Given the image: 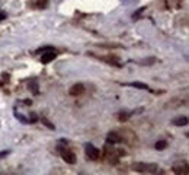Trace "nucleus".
Returning a JSON list of instances; mask_svg holds the SVG:
<instances>
[{"label":"nucleus","instance_id":"12","mask_svg":"<svg viewBox=\"0 0 189 175\" xmlns=\"http://www.w3.org/2000/svg\"><path fill=\"white\" fill-rule=\"evenodd\" d=\"M31 88H32L33 89V92H35V95H38V86H37V83H32V85H31Z\"/></svg>","mask_w":189,"mask_h":175},{"label":"nucleus","instance_id":"6","mask_svg":"<svg viewBox=\"0 0 189 175\" xmlns=\"http://www.w3.org/2000/svg\"><path fill=\"white\" fill-rule=\"evenodd\" d=\"M118 142H121V137L118 136L117 133L108 134V143H118Z\"/></svg>","mask_w":189,"mask_h":175},{"label":"nucleus","instance_id":"13","mask_svg":"<svg viewBox=\"0 0 189 175\" xmlns=\"http://www.w3.org/2000/svg\"><path fill=\"white\" fill-rule=\"evenodd\" d=\"M7 153H9V152H7V150H3V152L0 153V158H5V156H6V155H7Z\"/></svg>","mask_w":189,"mask_h":175},{"label":"nucleus","instance_id":"7","mask_svg":"<svg viewBox=\"0 0 189 175\" xmlns=\"http://www.w3.org/2000/svg\"><path fill=\"white\" fill-rule=\"evenodd\" d=\"M173 124L175 126H186L188 124V118L186 117H179L176 120H173Z\"/></svg>","mask_w":189,"mask_h":175},{"label":"nucleus","instance_id":"10","mask_svg":"<svg viewBox=\"0 0 189 175\" xmlns=\"http://www.w3.org/2000/svg\"><path fill=\"white\" fill-rule=\"evenodd\" d=\"M42 123H44V124H45L47 127H48L50 130H54V128H56V127H54V124H51L50 121L47 120V118H44V117H42Z\"/></svg>","mask_w":189,"mask_h":175},{"label":"nucleus","instance_id":"8","mask_svg":"<svg viewBox=\"0 0 189 175\" xmlns=\"http://www.w3.org/2000/svg\"><path fill=\"white\" fill-rule=\"evenodd\" d=\"M166 146H167V142H164V140H160V142L156 143L157 150H163V149H166Z\"/></svg>","mask_w":189,"mask_h":175},{"label":"nucleus","instance_id":"1","mask_svg":"<svg viewBox=\"0 0 189 175\" xmlns=\"http://www.w3.org/2000/svg\"><path fill=\"white\" fill-rule=\"evenodd\" d=\"M133 169L137 171V172H150V174H154L159 171V166L156 164H135L133 165Z\"/></svg>","mask_w":189,"mask_h":175},{"label":"nucleus","instance_id":"11","mask_svg":"<svg viewBox=\"0 0 189 175\" xmlns=\"http://www.w3.org/2000/svg\"><path fill=\"white\" fill-rule=\"evenodd\" d=\"M29 121H31V123H37V121H38V117H37L35 114H31V118H29Z\"/></svg>","mask_w":189,"mask_h":175},{"label":"nucleus","instance_id":"5","mask_svg":"<svg viewBox=\"0 0 189 175\" xmlns=\"http://www.w3.org/2000/svg\"><path fill=\"white\" fill-rule=\"evenodd\" d=\"M56 53L52 51V50H48V53H44V54L41 55V63H44V64H48L51 61L56 59Z\"/></svg>","mask_w":189,"mask_h":175},{"label":"nucleus","instance_id":"2","mask_svg":"<svg viewBox=\"0 0 189 175\" xmlns=\"http://www.w3.org/2000/svg\"><path fill=\"white\" fill-rule=\"evenodd\" d=\"M60 150H61V158L66 164H68V165L76 164V156H74V153L70 152V150H66V149H63V148H60Z\"/></svg>","mask_w":189,"mask_h":175},{"label":"nucleus","instance_id":"3","mask_svg":"<svg viewBox=\"0 0 189 175\" xmlns=\"http://www.w3.org/2000/svg\"><path fill=\"white\" fill-rule=\"evenodd\" d=\"M86 155H87L89 159L96 161V159H99V156H100V150L98 148H94L93 144H87V146H86Z\"/></svg>","mask_w":189,"mask_h":175},{"label":"nucleus","instance_id":"14","mask_svg":"<svg viewBox=\"0 0 189 175\" xmlns=\"http://www.w3.org/2000/svg\"><path fill=\"white\" fill-rule=\"evenodd\" d=\"M6 18V13H3V12H0V21H3Z\"/></svg>","mask_w":189,"mask_h":175},{"label":"nucleus","instance_id":"4","mask_svg":"<svg viewBox=\"0 0 189 175\" xmlns=\"http://www.w3.org/2000/svg\"><path fill=\"white\" fill-rule=\"evenodd\" d=\"M84 92V85L83 83H76V85H73L70 89H68V93L73 95V96H76V95H82Z\"/></svg>","mask_w":189,"mask_h":175},{"label":"nucleus","instance_id":"9","mask_svg":"<svg viewBox=\"0 0 189 175\" xmlns=\"http://www.w3.org/2000/svg\"><path fill=\"white\" fill-rule=\"evenodd\" d=\"M131 86H134V88H138V89H148V86H147L145 83H138V82L131 83Z\"/></svg>","mask_w":189,"mask_h":175}]
</instances>
